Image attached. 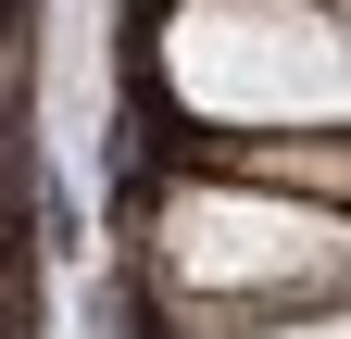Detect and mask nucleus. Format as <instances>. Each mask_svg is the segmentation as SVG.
<instances>
[{
	"label": "nucleus",
	"mask_w": 351,
	"mask_h": 339,
	"mask_svg": "<svg viewBox=\"0 0 351 339\" xmlns=\"http://www.w3.org/2000/svg\"><path fill=\"white\" fill-rule=\"evenodd\" d=\"M163 113L201 139H263V126H339V0H176L151 38Z\"/></svg>",
	"instance_id": "1"
},
{
	"label": "nucleus",
	"mask_w": 351,
	"mask_h": 339,
	"mask_svg": "<svg viewBox=\"0 0 351 339\" xmlns=\"http://www.w3.org/2000/svg\"><path fill=\"white\" fill-rule=\"evenodd\" d=\"M339 201L263 189V176H176L151 201V302L213 314V302H339Z\"/></svg>",
	"instance_id": "2"
},
{
	"label": "nucleus",
	"mask_w": 351,
	"mask_h": 339,
	"mask_svg": "<svg viewBox=\"0 0 351 339\" xmlns=\"http://www.w3.org/2000/svg\"><path fill=\"white\" fill-rule=\"evenodd\" d=\"M163 339H339V302H213L163 314Z\"/></svg>",
	"instance_id": "3"
}]
</instances>
